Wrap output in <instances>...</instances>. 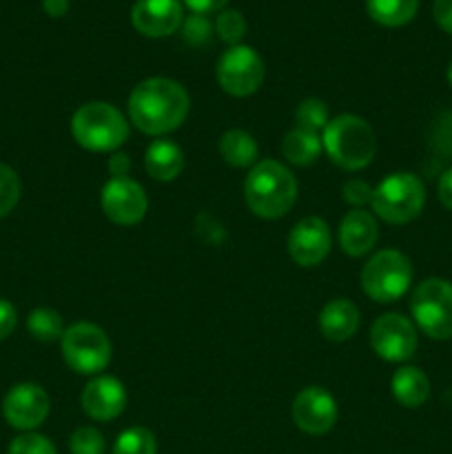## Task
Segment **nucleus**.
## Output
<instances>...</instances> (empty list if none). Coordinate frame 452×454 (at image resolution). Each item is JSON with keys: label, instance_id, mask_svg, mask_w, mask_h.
I'll return each instance as SVG.
<instances>
[{"label": "nucleus", "instance_id": "f257e3e1", "mask_svg": "<svg viewBox=\"0 0 452 454\" xmlns=\"http://www.w3.org/2000/svg\"><path fill=\"white\" fill-rule=\"evenodd\" d=\"M189 93L168 78L142 80L129 96L131 122L146 136H164L180 127L189 115Z\"/></svg>", "mask_w": 452, "mask_h": 454}, {"label": "nucleus", "instance_id": "f03ea898", "mask_svg": "<svg viewBox=\"0 0 452 454\" xmlns=\"http://www.w3.org/2000/svg\"><path fill=\"white\" fill-rule=\"evenodd\" d=\"M244 200L261 220H277L292 208L297 200V180L282 162L261 160L244 182Z\"/></svg>", "mask_w": 452, "mask_h": 454}, {"label": "nucleus", "instance_id": "7ed1b4c3", "mask_svg": "<svg viewBox=\"0 0 452 454\" xmlns=\"http://www.w3.org/2000/svg\"><path fill=\"white\" fill-rule=\"evenodd\" d=\"M323 151L337 167L346 171H359L375 158L377 140L370 124L359 115H337L322 133Z\"/></svg>", "mask_w": 452, "mask_h": 454}, {"label": "nucleus", "instance_id": "20e7f679", "mask_svg": "<svg viewBox=\"0 0 452 454\" xmlns=\"http://www.w3.org/2000/svg\"><path fill=\"white\" fill-rule=\"evenodd\" d=\"M71 133L84 149L106 153L129 140V124L109 102H87L71 118Z\"/></svg>", "mask_w": 452, "mask_h": 454}, {"label": "nucleus", "instance_id": "39448f33", "mask_svg": "<svg viewBox=\"0 0 452 454\" xmlns=\"http://www.w3.org/2000/svg\"><path fill=\"white\" fill-rule=\"evenodd\" d=\"M370 204L377 217H381L388 224H406V222L415 220L424 208V182L415 173H390L372 191Z\"/></svg>", "mask_w": 452, "mask_h": 454}, {"label": "nucleus", "instance_id": "423d86ee", "mask_svg": "<svg viewBox=\"0 0 452 454\" xmlns=\"http://www.w3.org/2000/svg\"><path fill=\"white\" fill-rule=\"evenodd\" d=\"M415 326L433 340H452V284L428 278L415 288L410 300Z\"/></svg>", "mask_w": 452, "mask_h": 454}, {"label": "nucleus", "instance_id": "0eeeda50", "mask_svg": "<svg viewBox=\"0 0 452 454\" xmlns=\"http://www.w3.org/2000/svg\"><path fill=\"white\" fill-rule=\"evenodd\" d=\"M412 264L403 253L386 248L375 253L362 270V288L379 304L397 301L410 288Z\"/></svg>", "mask_w": 452, "mask_h": 454}, {"label": "nucleus", "instance_id": "6e6552de", "mask_svg": "<svg viewBox=\"0 0 452 454\" xmlns=\"http://www.w3.org/2000/svg\"><path fill=\"white\" fill-rule=\"evenodd\" d=\"M62 357L78 375H97L111 362V341L100 326L78 322L60 337Z\"/></svg>", "mask_w": 452, "mask_h": 454}, {"label": "nucleus", "instance_id": "1a4fd4ad", "mask_svg": "<svg viewBox=\"0 0 452 454\" xmlns=\"http://www.w3.org/2000/svg\"><path fill=\"white\" fill-rule=\"evenodd\" d=\"M217 82L235 98L251 96L264 82V60L253 47L235 44L217 60Z\"/></svg>", "mask_w": 452, "mask_h": 454}, {"label": "nucleus", "instance_id": "9d476101", "mask_svg": "<svg viewBox=\"0 0 452 454\" xmlns=\"http://www.w3.org/2000/svg\"><path fill=\"white\" fill-rule=\"evenodd\" d=\"M419 337L417 326L399 313H388L377 317L370 328V346L384 362L401 364L415 355Z\"/></svg>", "mask_w": 452, "mask_h": 454}, {"label": "nucleus", "instance_id": "9b49d317", "mask_svg": "<svg viewBox=\"0 0 452 454\" xmlns=\"http://www.w3.org/2000/svg\"><path fill=\"white\" fill-rule=\"evenodd\" d=\"M102 211L113 224L133 226L146 215L149 200L144 189L131 177H111L100 193Z\"/></svg>", "mask_w": 452, "mask_h": 454}, {"label": "nucleus", "instance_id": "f8f14e48", "mask_svg": "<svg viewBox=\"0 0 452 454\" xmlns=\"http://www.w3.org/2000/svg\"><path fill=\"white\" fill-rule=\"evenodd\" d=\"M49 395L38 384H18L3 402V415L16 430H34L49 417Z\"/></svg>", "mask_w": 452, "mask_h": 454}, {"label": "nucleus", "instance_id": "ddd939ff", "mask_svg": "<svg viewBox=\"0 0 452 454\" xmlns=\"http://www.w3.org/2000/svg\"><path fill=\"white\" fill-rule=\"evenodd\" d=\"M292 421L306 434H326L337 424V402L328 390L308 386L292 402Z\"/></svg>", "mask_w": 452, "mask_h": 454}, {"label": "nucleus", "instance_id": "4468645a", "mask_svg": "<svg viewBox=\"0 0 452 454\" xmlns=\"http://www.w3.org/2000/svg\"><path fill=\"white\" fill-rule=\"evenodd\" d=\"M331 251V229L322 217H304L288 235V253L300 266H317Z\"/></svg>", "mask_w": 452, "mask_h": 454}, {"label": "nucleus", "instance_id": "2eb2a0df", "mask_svg": "<svg viewBox=\"0 0 452 454\" xmlns=\"http://www.w3.org/2000/svg\"><path fill=\"white\" fill-rule=\"evenodd\" d=\"M184 22L180 0H137L131 9V25L146 38H167Z\"/></svg>", "mask_w": 452, "mask_h": 454}, {"label": "nucleus", "instance_id": "dca6fc26", "mask_svg": "<svg viewBox=\"0 0 452 454\" xmlns=\"http://www.w3.org/2000/svg\"><path fill=\"white\" fill-rule=\"evenodd\" d=\"M82 411L96 421H113L115 417L122 415L127 406V390L122 381L115 377L100 375L89 381L82 390Z\"/></svg>", "mask_w": 452, "mask_h": 454}, {"label": "nucleus", "instance_id": "f3484780", "mask_svg": "<svg viewBox=\"0 0 452 454\" xmlns=\"http://www.w3.org/2000/svg\"><path fill=\"white\" fill-rule=\"evenodd\" d=\"M377 238H379V229H377L375 217L368 211H350L348 215L341 220L339 224V247L346 255L362 257L375 247Z\"/></svg>", "mask_w": 452, "mask_h": 454}, {"label": "nucleus", "instance_id": "a211bd4d", "mask_svg": "<svg viewBox=\"0 0 452 454\" xmlns=\"http://www.w3.org/2000/svg\"><path fill=\"white\" fill-rule=\"evenodd\" d=\"M322 335L331 341H346L357 333L359 310L348 300H332L319 313Z\"/></svg>", "mask_w": 452, "mask_h": 454}, {"label": "nucleus", "instance_id": "6ab92c4d", "mask_svg": "<svg viewBox=\"0 0 452 454\" xmlns=\"http://www.w3.org/2000/svg\"><path fill=\"white\" fill-rule=\"evenodd\" d=\"M144 167L153 180L160 182H171L184 168V153L180 146L171 140H155L146 149L144 155Z\"/></svg>", "mask_w": 452, "mask_h": 454}, {"label": "nucleus", "instance_id": "aec40b11", "mask_svg": "<svg viewBox=\"0 0 452 454\" xmlns=\"http://www.w3.org/2000/svg\"><path fill=\"white\" fill-rule=\"evenodd\" d=\"M393 395L401 406L419 408L430 397V380L415 366L399 368L393 375Z\"/></svg>", "mask_w": 452, "mask_h": 454}, {"label": "nucleus", "instance_id": "412c9836", "mask_svg": "<svg viewBox=\"0 0 452 454\" xmlns=\"http://www.w3.org/2000/svg\"><path fill=\"white\" fill-rule=\"evenodd\" d=\"M323 145L322 137L313 131H306V129H292V131L286 133L282 142V153L284 158L291 164H297V167H308L322 153Z\"/></svg>", "mask_w": 452, "mask_h": 454}, {"label": "nucleus", "instance_id": "4be33fe9", "mask_svg": "<svg viewBox=\"0 0 452 454\" xmlns=\"http://www.w3.org/2000/svg\"><path fill=\"white\" fill-rule=\"evenodd\" d=\"M220 155L226 164L235 168L251 167L257 164V142L251 133L242 129H230L220 140Z\"/></svg>", "mask_w": 452, "mask_h": 454}, {"label": "nucleus", "instance_id": "5701e85b", "mask_svg": "<svg viewBox=\"0 0 452 454\" xmlns=\"http://www.w3.org/2000/svg\"><path fill=\"white\" fill-rule=\"evenodd\" d=\"M419 0H366V12L377 25L403 27L415 18Z\"/></svg>", "mask_w": 452, "mask_h": 454}, {"label": "nucleus", "instance_id": "b1692460", "mask_svg": "<svg viewBox=\"0 0 452 454\" xmlns=\"http://www.w3.org/2000/svg\"><path fill=\"white\" fill-rule=\"evenodd\" d=\"M27 328L31 337L38 341H56L65 333V324L58 310L53 309H35L27 317Z\"/></svg>", "mask_w": 452, "mask_h": 454}, {"label": "nucleus", "instance_id": "393cba45", "mask_svg": "<svg viewBox=\"0 0 452 454\" xmlns=\"http://www.w3.org/2000/svg\"><path fill=\"white\" fill-rule=\"evenodd\" d=\"M113 454H158V443L151 430L129 428L115 439Z\"/></svg>", "mask_w": 452, "mask_h": 454}, {"label": "nucleus", "instance_id": "a878e982", "mask_svg": "<svg viewBox=\"0 0 452 454\" xmlns=\"http://www.w3.org/2000/svg\"><path fill=\"white\" fill-rule=\"evenodd\" d=\"M295 118H297V129H306V131H313V133L323 131L326 124L331 122L326 102L319 100V98H306V100H301L295 111Z\"/></svg>", "mask_w": 452, "mask_h": 454}, {"label": "nucleus", "instance_id": "bb28decb", "mask_svg": "<svg viewBox=\"0 0 452 454\" xmlns=\"http://www.w3.org/2000/svg\"><path fill=\"white\" fill-rule=\"evenodd\" d=\"M213 27H215V34L220 35V40L233 44V47L239 44V40L246 35V20H244L242 13L235 12V9H222Z\"/></svg>", "mask_w": 452, "mask_h": 454}, {"label": "nucleus", "instance_id": "cd10ccee", "mask_svg": "<svg viewBox=\"0 0 452 454\" xmlns=\"http://www.w3.org/2000/svg\"><path fill=\"white\" fill-rule=\"evenodd\" d=\"M20 200V180L7 164H0V217L9 215Z\"/></svg>", "mask_w": 452, "mask_h": 454}, {"label": "nucleus", "instance_id": "c85d7f7f", "mask_svg": "<svg viewBox=\"0 0 452 454\" xmlns=\"http://www.w3.org/2000/svg\"><path fill=\"white\" fill-rule=\"evenodd\" d=\"M71 454H105V437L100 430L82 426L69 439Z\"/></svg>", "mask_w": 452, "mask_h": 454}, {"label": "nucleus", "instance_id": "c756f323", "mask_svg": "<svg viewBox=\"0 0 452 454\" xmlns=\"http://www.w3.org/2000/svg\"><path fill=\"white\" fill-rule=\"evenodd\" d=\"M213 22L208 20L202 13H193V16L184 18L182 22V38H184L186 44H193V47H202L211 40L213 35Z\"/></svg>", "mask_w": 452, "mask_h": 454}, {"label": "nucleus", "instance_id": "7c9ffc66", "mask_svg": "<svg viewBox=\"0 0 452 454\" xmlns=\"http://www.w3.org/2000/svg\"><path fill=\"white\" fill-rule=\"evenodd\" d=\"M9 454H58V450L43 434L27 433L13 439L12 446H9Z\"/></svg>", "mask_w": 452, "mask_h": 454}, {"label": "nucleus", "instance_id": "2f4dec72", "mask_svg": "<svg viewBox=\"0 0 452 454\" xmlns=\"http://www.w3.org/2000/svg\"><path fill=\"white\" fill-rule=\"evenodd\" d=\"M344 200L355 207H363L372 200V189L363 180H348L344 184Z\"/></svg>", "mask_w": 452, "mask_h": 454}, {"label": "nucleus", "instance_id": "473e14b6", "mask_svg": "<svg viewBox=\"0 0 452 454\" xmlns=\"http://www.w3.org/2000/svg\"><path fill=\"white\" fill-rule=\"evenodd\" d=\"M16 322H18L16 309H13L7 300H0V340L12 335L13 328H16Z\"/></svg>", "mask_w": 452, "mask_h": 454}, {"label": "nucleus", "instance_id": "72a5a7b5", "mask_svg": "<svg viewBox=\"0 0 452 454\" xmlns=\"http://www.w3.org/2000/svg\"><path fill=\"white\" fill-rule=\"evenodd\" d=\"M433 13L437 25L452 35V0H434Z\"/></svg>", "mask_w": 452, "mask_h": 454}, {"label": "nucleus", "instance_id": "f704fd0d", "mask_svg": "<svg viewBox=\"0 0 452 454\" xmlns=\"http://www.w3.org/2000/svg\"><path fill=\"white\" fill-rule=\"evenodd\" d=\"M184 4L193 13H202V16H207V13L222 12V9L229 4V0H184Z\"/></svg>", "mask_w": 452, "mask_h": 454}, {"label": "nucleus", "instance_id": "c9c22d12", "mask_svg": "<svg viewBox=\"0 0 452 454\" xmlns=\"http://www.w3.org/2000/svg\"><path fill=\"white\" fill-rule=\"evenodd\" d=\"M437 193L443 207H446L448 211H452V168H448V171L439 177Z\"/></svg>", "mask_w": 452, "mask_h": 454}, {"label": "nucleus", "instance_id": "e433bc0d", "mask_svg": "<svg viewBox=\"0 0 452 454\" xmlns=\"http://www.w3.org/2000/svg\"><path fill=\"white\" fill-rule=\"evenodd\" d=\"M109 171L113 177H127L129 171H131V160H129V155L115 153L113 158L109 160Z\"/></svg>", "mask_w": 452, "mask_h": 454}, {"label": "nucleus", "instance_id": "4c0bfd02", "mask_svg": "<svg viewBox=\"0 0 452 454\" xmlns=\"http://www.w3.org/2000/svg\"><path fill=\"white\" fill-rule=\"evenodd\" d=\"M43 9L47 12V16L62 18L69 12V0H43Z\"/></svg>", "mask_w": 452, "mask_h": 454}, {"label": "nucleus", "instance_id": "58836bf2", "mask_svg": "<svg viewBox=\"0 0 452 454\" xmlns=\"http://www.w3.org/2000/svg\"><path fill=\"white\" fill-rule=\"evenodd\" d=\"M446 78H448V82H450V87H452V60H450V65H448V71H446Z\"/></svg>", "mask_w": 452, "mask_h": 454}]
</instances>
